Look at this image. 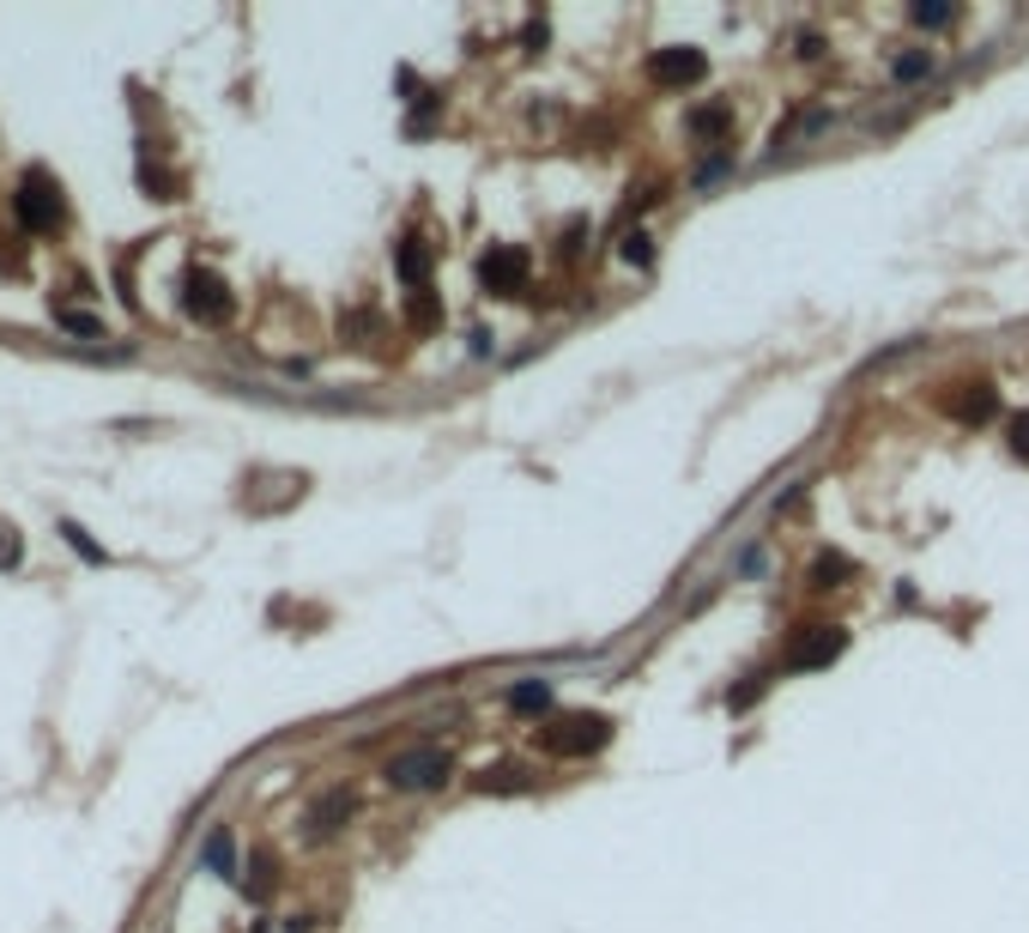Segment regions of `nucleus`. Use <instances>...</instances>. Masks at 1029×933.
<instances>
[{"label":"nucleus","instance_id":"5","mask_svg":"<svg viewBox=\"0 0 1029 933\" xmlns=\"http://www.w3.org/2000/svg\"><path fill=\"white\" fill-rule=\"evenodd\" d=\"M703 73H709L703 49H654V55H648V80H654V85H673V92L697 85Z\"/></svg>","mask_w":1029,"mask_h":933},{"label":"nucleus","instance_id":"1","mask_svg":"<svg viewBox=\"0 0 1029 933\" xmlns=\"http://www.w3.org/2000/svg\"><path fill=\"white\" fill-rule=\"evenodd\" d=\"M539 746L551 758H587V751L612 746V715H558V722L539 734Z\"/></svg>","mask_w":1029,"mask_h":933},{"label":"nucleus","instance_id":"20","mask_svg":"<svg viewBox=\"0 0 1029 933\" xmlns=\"http://www.w3.org/2000/svg\"><path fill=\"white\" fill-rule=\"evenodd\" d=\"M830 576H847V564H842V558H818V564H811V588H835Z\"/></svg>","mask_w":1029,"mask_h":933},{"label":"nucleus","instance_id":"21","mask_svg":"<svg viewBox=\"0 0 1029 933\" xmlns=\"http://www.w3.org/2000/svg\"><path fill=\"white\" fill-rule=\"evenodd\" d=\"M61 328H67V334H85V340H97V334H104L92 316H79V310H61Z\"/></svg>","mask_w":1029,"mask_h":933},{"label":"nucleus","instance_id":"18","mask_svg":"<svg viewBox=\"0 0 1029 933\" xmlns=\"http://www.w3.org/2000/svg\"><path fill=\"white\" fill-rule=\"evenodd\" d=\"M412 322L418 328H436V322H443V310H436L431 291H412Z\"/></svg>","mask_w":1029,"mask_h":933},{"label":"nucleus","instance_id":"8","mask_svg":"<svg viewBox=\"0 0 1029 933\" xmlns=\"http://www.w3.org/2000/svg\"><path fill=\"white\" fill-rule=\"evenodd\" d=\"M945 407H951V419L981 424V419H993V412H999V395H993V382H963V395H951Z\"/></svg>","mask_w":1029,"mask_h":933},{"label":"nucleus","instance_id":"11","mask_svg":"<svg viewBox=\"0 0 1029 933\" xmlns=\"http://www.w3.org/2000/svg\"><path fill=\"white\" fill-rule=\"evenodd\" d=\"M394 261H400V279H406V285H412V291H424V273H431V255H424V243H418V237H406L400 249H394Z\"/></svg>","mask_w":1029,"mask_h":933},{"label":"nucleus","instance_id":"24","mask_svg":"<svg viewBox=\"0 0 1029 933\" xmlns=\"http://www.w3.org/2000/svg\"><path fill=\"white\" fill-rule=\"evenodd\" d=\"M624 261H648V237H642V231H636V237H624Z\"/></svg>","mask_w":1029,"mask_h":933},{"label":"nucleus","instance_id":"6","mask_svg":"<svg viewBox=\"0 0 1029 933\" xmlns=\"http://www.w3.org/2000/svg\"><path fill=\"white\" fill-rule=\"evenodd\" d=\"M847 649V631H835V625H806V631L794 637V649H787V667H823V661H835Z\"/></svg>","mask_w":1029,"mask_h":933},{"label":"nucleus","instance_id":"23","mask_svg":"<svg viewBox=\"0 0 1029 933\" xmlns=\"http://www.w3.org/2000/svg\"><path fill=\"white\" fill-rule=\"evenodd\" d=\"M19 564V534L13 527H0V570H13Z\"/></svg>","mask_w":1029,"mask_h":933},{"label":"nucleus","instance_id":"22","mask_svg":"<svg viewBox=\"0 0 1029 933\" xmlns=\"http://www.w3.org/2000/svg\"><path fill=\"white\" fill-rule=\"evenodd\" d=\"M1012 455L1029 460V412H1017V419H1012Z\"/></svg>","mask_w":1029,"mask_h":933},{"label":"nucleus","instance_id":"12","mask_svg":"<svg viewBox=\"0 0 1029 933\" xmlns=\"http://www.w3.org/2000/svg\"><path fill=\"white\" fill-rule=\"evenodd\" d=\"M508 703L522 715H539V710H551V685L546 679H522V685H508Z\"/></svg>","mask_w":1029,"mask_h":933},{"label":"nucleus","instance_id":"19","mask_svg":"<svg viewBox=\"0 0 1029 933\" xmlns=\"http://www.w3.org/2000/svg\"><path fill=\"white\" fill-rule=\"evenodd\" d=\"M691 128H697V133H727V128H733V116H727V109H697Z\"/></svg>","mask_w":1029,"mask_h":933},{"label":"nucleus","instance_id":"3","mask_svg":"<svg viewBox=\"0 0 1029 933\" xmlns=\"http://www.w3.org/2000/svg\"><path fill=\"white\" fill-rule=\"evenodd\" d=\"M19 219H25L31 231H61L67 207H61V195H55V183L43 171H31L25 183H19Z\"/></svg>","mask_w":1029,"mask_h":933},{"label":"nucleus","instance_id":"13","mask_svg":"<svg viewBox=\"0 0 1029 933\" xmlns=\"http://www.w3.org/2000/svg\"><path fill=\"white\" fill-rule=\"evenodd\" d=\"M909 19L921 31H945V25H957V7H951V0H914Z\"/></svg>","mask_w":1029,"mask_h":933},{"label":"nucleus","instance_id":"15","mask_svg":"<svg viewBox=\"0 0 1029 933\" xmlns=\"http://www.w3.org/2000/svg\"><path fill=\"white\" fill-rule=\"evenodd\" d=\"M890 73H897L902 85L926 80V73H933V49H909V55H897V61H890Z\"/></svg>","mask_w":1029,"mask_h":933},{"label":"nucleus","instance_id":"9","mask_svg":"<svg viewBox=\"0 0 1029 933\" xmlns=\"http://www.w3.org/2000/svg\"><path fill=\"white\" fill-rule=\"evenodd\" d=\"M200 861H207L212 879H236V837H231V825H212V830H207V842H200Z\"/></svg>","mask_w":1029,"mask_h":933},{"label":"nucleus","instance_id":"16","mask_svg":"<svg viewBox=\"0 0 1029 933\" xmlns=\"http://www.w3.org/2000/svg\"><path fill=\"white\" fill-rule=\"evenodd\" d=\"M733 171V145H721V152H709L703 164H697V188H709V183H721V176Z\"/></svg>","mask_w":1029,"mask_h":933},{"label":"nucleus","instance_id":"14","mask_svg":"<svg viewBox=\"0 0 1029 933\" xmlns=\"http://www.w3.org/2000/svg\"><path fill=\"white\" fill-rule=\"evenodd\" d=\"M61 539H67V546H73L79 558H85V564H109V552H104V546H97V539L85 534V527H79V522H61Z\"/></svg>","mask_w":1029,"mask_h":933},{"label":"nucleus","instance_id":"7","mask_svg":"<svg viewBox=\"0 0 1029 933\" xmlns=\"http://www.w3.org/2000/svg\"><path fill=\"white\" fill-rule=\"evenodd\" d=\"M479 279H484V291H503V298H515V291L527 285V255L522 249H491L479 261Z\"/></svg>","mask_w":1029,"mask_h":933},{"label":"nucleus","instance_id":"17","mask_svg":"<svg viewBox=\"0 0 1029 933\" xmlns=\"http://www.w3.org/2000/svg\"><path fill=\"white\" fill-rule=\"evenodd\" d=\"M479 789H484V794H491V789H496V794H508V789H527V775H522V770H508V763H503V770H484V782H479Z\"/></svg>","mask_w":1029,"mask_h":933},{"label":"nucleus","instance_id":"10","mask_svg":"<svg viewBox=\"0 0 1029 933\" xmlns=\"http://www.w3.org/2000/svg\"><path fill=\"white\" fill-rule=\"evenodd\" d=\"M352 794H346V789H334V794H321V801H315L309 806V837H334V830L339 825H346V818H352Z\"/></svg>","mask_w":1029,"mask_h":933},{"label":"nucleus","instance_id":"2","mask_svg":"<svg viewBox=\"0 0 1029 933\" xmlns=\"http://www.w3.org/2000/svg\"><path fill=\"white\" fill-rule=\"evenodd\" d=\"M448 751H436V746H412V751H400V758H388V789H400V794H431V789H443L448 782Z\"/></svg>","mask_w":1029,"mask_h":933},{"label":"nucleus","instance_id":"4","mask_svg":"<svg viewBox=\"0 0 1029 933\" xmlns=\"http://www.w3.org/2000/svg\"><path fill=\"white\" fill-rule=\"evenodd\" d=\"M183 310L200 322H224V310H231V291H224L219 273H207V267H188L183 279Z\"/></svg>","mask_w":1029,"mask_h":933}]
</instances>
